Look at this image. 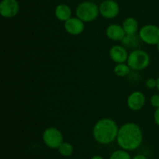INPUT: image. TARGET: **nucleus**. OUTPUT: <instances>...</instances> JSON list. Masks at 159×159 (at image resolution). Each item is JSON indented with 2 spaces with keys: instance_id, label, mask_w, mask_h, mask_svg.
Segmentation results:
<instances>
[{
  "instance_id": "obj_1",
  "label": "nucleus",
  "mask_w": 159,
  "mask_h": 159,
  "mask_svg": "<svg viewBox=\"0 0 159 159\" xmlns=\"http://www.w3.org/2000/svg\"><path fill=\"white\" fill-rule=\"evenodd\" d=\"M116 140L121 149L134 151L142 143L143 132L137 123H126L119 128Z\"/></svg>"
},
{
  "instance_id": "obj_2",
  "label": "nucleus",
  "mask_w": 159,
  "mask_h": 159,
  "mask_svg": "<svg viewBox=\"0 0 159 159\" xmlns=\"http://www.w3.org/2000/svg\"><path fill=\"white\" fill-rule=\"evenodd\" d=\"M118 131L119 128L114 120L102 118L93 127V137L99 144H110L116 140Z\"/></svg>"
},
{
  "instance_id": "obj_3",
  "label": "nucleus",
  "mask_w": 159,
  "mask_h": 159,
  "mask_svg": "<svg viewBox=\"0 0 159 159\" xmlns=\"http://www.w3.org/2000/svg\"><path fill=\"white\" fill-rule=\"evenodd\" d=\"M151 62L150 55L147 51L141 49H135L129 53L127 63L130 68L136 71L145 70Z\"/></svg>"
},
{
  "instance_id": "obj_4",
  "label": "nucleus",
  "mask_w": 159,
  "mask_h": 159,
  "mask_svg": "<svg viewBox=\"0 0 159 159\" xmlns=\"http://www.w3.org/2000/svg\"><path fill=\"white\" fill-rule=\"evenodd\" d=\"M76 17L84 23H90L96 20L99 14V7L91 1L83 2L76 8Z\"/></svg>"
},
{
  "instance_id": "obj_5",
  "label": "nucleus",
  "mask_w": 159,
  "mask_h": 159,
  "mask_svg": "<svg viewBox=\"0 0 159 159\" xmlns=\"http://www.w3.org/2000/svg\"><path fill=\"white\" fill-rule=\"evenodd\" d=\"M42 139L44 144L51 149H58L61 144L64 142L62 132L54 126L45 129L42 135Z\"/></svg>"
},
{
  "instance_id": "obj_6",
  "label": "nucleus",
  "mask_w": 159,
  "mask_h": 159,
  "mask_svg": "<svg viewBox=\"0 0 159 159\" xmlns=\"http://www.w3.org/2000/svg\"><path fill=\"white\" fill-rule=\"evenodd\" d=\"M139 37L141 41L149 45H155L159 42V26L147 24L140 29Z\"/></svg>"
},
{
  "instance_id": "obj_7",
  "label": "nucleus",
  "mask_w": 159,
  "mask_h": 159,
  "mask_svg": "<svg viewBox=\"0 0 159 159\" xmlns=\"http://www.w3.org/2000/svg\"><path fill=\"white\" fill-rule=\"evenodd\" d=\"M120 6L114 0H105L99 6V14L106 19H113L119 14Z\"/></svg>"
},
{
  "instance_id": "obj_8",
  "label": "nucleus",
  "mask_w": 159,
  "mask_h": 159,
  "mask_svg": "<svg viewBox=\"0 0 159 159\" xmlns=\"http://www.w3.org/2000/svg\"><path fill=\"white\" fill-rule=\"evenodd\" d=\"M20 5L17 0H2L0 3V14L5 18L10 19L18 14Z\"/></svg>"
},
{
  "instance_id": "obj_9",
  "label": "nucleus",
  "mask_w": 159,
  "mask_h": 159,
  "mask_svg": "<svg viewBox=\"0 0 159 159\" xmlns=\"http://www.w3.org/2000/svg\"><path fill=\"white\" fill-rule=\"evenodd\" d=\"M64 27L67 33L71 35L77 36L82 34L85 30V23L77 17H71L65 22Z\"/></svg>"
},
{
  "instance_id": "obj_10",
  "label": "nucleus",
  "mask_w": 159,
  "mask_h": 159,
  "mask_svg": "<svg viewBox=\"0 0 159 159\" xmlns=\"http://www.w3.org/2000/svg\"><path fill=\"white\" fill-rule=\"evenodd\" d=\"M145 101V96L142 92L134 91L127 98V104L130 110L139 111L144 107Z\"/></svg>"
},
{
  "instance_id": "obj_11",
  "label": "nucleus",
  "mask_w": 159,
  "mask_h": 159,
  "mask_svg": "<svg viewBox=\"0 0 159 159\" xmlns=\"http://www.w3.org/2000/svg\"><path fill=\"white\" fill-rule=\"evenodd\" d=\"M127 48L123 45H113L110 49V56L112 60L116 64L125 63L128 59Z\"/></svg>"
},
{
  "instance_id": "obj_12",
  "label": "nucleus",
  "mask_w": 159,
  "mask_h": 159,
  "mask_svg": "<svg viewBox=\"0 0 159 159\" xmlns=\"http://www.w3.org/2000/svg\"><path fill=\"white\" fill-rule=\"evenodd\" d=\"M106 34L109 39L114 41H121L126 36L122 26L118 24H111L106 30Z\"/></svg>"
},
{
  "instance_id": "obj_13",
  "label": "nucleus",
  "mask_w": 159,
  "mask_h": 159,
  "mask_svg": "<svg viewBox=\"0 0 159 159\" xmlns=\"http://www.w3.org/2000/svg\"><path fill=\"white\" fill-rule=\"evenodd\" d=\"M54 13L57 20L62 22H66L71 17V9L68 5L60 4L56 7Z\"/></svg>"
},
{
  "instance_id": "obj_14",
  "label": "nucleus",
  "mask_w": 159,
  "mask_h": 159,
  "mask_svg": "<svg viewBox=\"0 0 159 159\" xmlns=\"http://www.w3.org/2000/svg\"><path fill=\"white\" fill-rule=\"evenodd\" d=\"M139 35L135 34H126L124 38L121 41L123 46L125 47L126 48L133 50L138 49L140 45V41H141Z\"/></svg>"
},
{
  "instance_id": "obj_15",
  "label": "nucleus",
  "mask_w": 159,
  "mask_h": 159,
  "mask_svg": "<svg viewBox=\"0 0 159 159\" xmlns=\"http://www.w3.org/2000/svg\"><path fill=\"white\" fill-rule=\"evenodd\" d=\"M122 26L126 34H135L138 31V22L134 17H127L123 22Z\"/></svg>"
},
{
  "instance_id": "obj_16",
  "label": "nucleus",
  "mask_w": 159,
  "mask_h": 159,
  "mask_svg": "<svg viewBox=\"0 0 159 159\" xmlns=\"http://www.w3.org/2000/svg\"><path fill=\"white\" fill-rule=\"evenodd\" d=\"M130 70L131 69L127 63L116 64V66L114 67V73L120 77L127 76L130 73Z\"/></svg>"
},
{
  "instance_id": "obj_17",
  "label": "nucleus",
  "mask_w": 159,
  "mask_h": 159,
  "mask_svg": "<svg viewBox=\"0 0 159 159\" xmlns=\"http://www.w3.org/2000/svg\"><path fill=\"white\" fill-rule=\"evenodd\" d=\"M57 150L59 154L63 157H70L74 153V147L72 144L68 142H63Z\"/></svg>"
},
{
  "instance_id": "obj_18",
  "label": "nucleus",
  "mask_w": 159,
  "mask_h": 159,
  "mask_svg": "<svg viewBox=\"0 0 159 159\" xmlns=\"http://www.w3.org/2000/svg\"><path fill=\"white\" fill-rule=\"evenodd\" d=\"M109 159H132V157L130 156L129 151L124 149H120L113 151Z\"/></svg>"
},
{
  "instance_id": "obj_19",
  "label": "nucleus",
  "mask_w": 159,
  "mask_h": 159,
  "mask_svg": "<svg viewBox=\"0 0 159 159\" xmlns=\"http://www.w3.org/2000/svg\"><path fill=\"white\" fill-rule=\"evenodd\" d=\"M150 102L152 107L155 108H159V94H155L152 95L150 98Z\"/></svg>"
},
{
  "instance_id": "obj_20",
  "label": "nucleus",
  "mask_w": 159,
  "mask_h": 159,
  "mask_svg": "<svg viewBox=\"0 0 159 159\" xmlns=\"http://www.w3.org/2000/svg\"><path fill=\"white\" fill-rule=\"evenodd\" d=\"M146 87L148 89H155L157 87V79L155 78H149L146 80Z\"/></svg>"
},
{
  "instance_id": "obj_21",
  "label": "nucleus",
  "mask_w": 159,
  "mask_h": 159,
  "mask_svg": "<svg viewBox=\"0 0 159 159\" xmlns=\"http://www.w3.org/2000/svg\"><path fill=\"white\" fill-rule=\"evenodd\" d=\"M154 119H155V123L159 126V108H156L155 113H154Z\"/></svg>"
},
{
  "instance_id": "obj_22",
  "label": "nucleus",
  "mask_w": 159,
  "mask_h": 159,
  "mask_svg": "<svg viewBox=\"0 0 159 159\" xmlns=\"http://www.w3.org/2000/svg\"><path fill=\"white\" fill-rule=\"evenodd\" d=\"M132 159H148V157H146L145 155H144V154H136L135 156H134V157H132Z\"/></svg>"
},
{
  "instance_id": "obj_23",
  "label": "nucleus",
  "mask_w": 159,
  "mask_h": 159,
  "mask_svg": "<svg viewBox=\"0 0 159 159\" xmlns=\"http://www.w3.org/2000/svg\"><path fill=\"white\" fill-rule=\"evenodd\" d=\"M90 159H105V158L100 155H95L93 156V157H92Z\"/></svg>"
},
{
  "instance_id": "obj_24",
  "label": "nucleus",
  "mask_w": 159,
  "mask_h": 159,
  "mask_svg": "<svg viewBox=\"0 0 159 159\" xmlns=\"http://www.w3.org/2000/svg\"><path fill=\"white\" fill-rule=\"evenodd\" d=\"M157 89H158V90L159 91V76L158 78H157Z\"/></svg>"
},
{
  "instance_id": "obj_25",
  "label": "nucleus",
  "mask_w": 159,
  "mask_h": 159,
  "mask_svg": "<svg viewBox=\"0 0 159 159\" xmlns=\"http://www.w3.org/2000/svg\"><path fill=\"white\" fill-rule=\"evenodd\" d=\"M157 49H158V51H159V42H158V44H157Z\"/></svg>"
},
{
  "instance_id": "obj_26",
  "label": "nucleus",
  "mask_w": 159,
  "mask_h": 159,
  "mask_svg": "<svg viewBox=\"0 0 159 159\" xmlns=\"http://www.w3.org/2000/svg\"><path fill=\"white\" fill-rule=\"evenodd\" d=\"M88 1H91V2H93V1H95V0H88Z\"/></svg>"
}]
</instances>
